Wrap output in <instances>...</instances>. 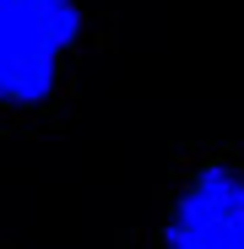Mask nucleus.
I'll return each instance as SVG.
<instances>
[{
  "label": "nucleus",
  "mask_w": 244,
  "mask_h": 249,
  "mask_svg": "<svg viewBox=\"0 0 244 249\" xmlns=\"http://www.w3.org/2000/svg\"><path fill=\"white\" fill-rule=\"evenodd\" d=\"M169 249H244V168L212 162L201 168L169 212Z\"/></svg>",
  "instance_id": "f03ea898"
},
{
  "label": "nucleus",
  "mask_w": 244,
  "mask_h": 249,
  "mask_svg": "<svg viewBox=\"0 0 244 249\" xmlns=\"http://www.w3.org/2000/svg\"><path fill=\"white\" fill-rule=\"evenodd\" d=\"M81 38L76 0H0V103L33 108L55 92L60 54Z\"/></svg>",
  "instance_id": "f257e3e1"
}]
</instances>
